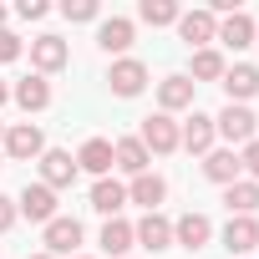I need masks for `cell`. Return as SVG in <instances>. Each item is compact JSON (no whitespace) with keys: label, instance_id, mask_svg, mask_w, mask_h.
<instances>
[{"label":"cell","instance_id":"obj_18","mask_svg":"<svg viewBox=\"0 0 259 259\" xmlns=\"http://www.w3.org/2000/svg\"><path fill=\"white\" fill-rule=\"evenodd\" d=\"M213 41H224L229 51H244V46H254V21H249L244 11H234V16L219 21V36H213Z\"/></svg>","mask_w":259,"mask_h":259},{"label":"cell","instance_id":"obj_20","mask_svg":"<svg viewBox=\"0 0 259 259\" xmlns=\"http://www.w3.org/2000/svg\"><path fill=\"white\" fill-rule=\"evenodd\" d=\"M224 249H229V254L259 249V219H229V224H224Z\"/></svg>","mask_w":259,"mask_h":259},{"label":"cell","instance_id":"obj_10","mask_svg":"<svg viewBox=\"0 0 259 259\" xmlns=\"http://www.w3.org/2000/svg\"><path fill=\"white\" fill-rule=\"evenodd\" d=\"M213 138H219V133H213V117H208V112H193V117L178 127V143H183L188 153H203V158L213 153Z\"/></svg>","mask_w":259,"mask_h":259},{"label":"cell","instance_id":"obj_8","mask_svg":"<svg viewBox=\"0 0 259 259\" xmlns=\"http://www.w3.org/2000/svg\"><path fill=\"white\" fill-rule=\"evenodd\" d=\"M31 61H36V76H51V71H61L71 61V51H66L61 36H36L31 41Z\"/></svg>","mask_w":259,"mask_h":259},{"label":"cell","instance_id":"obj_7","mask_svg":"<svg viewBox=\"0 0 259 259\" xmlns=\"http://www.w3.org/2000/svg\"><path fill=\"white\" fill-rule=\"evenodd\" d=\"M107 87H112L117 97H138V92L148 87V66H143V61H133V56H122V61H112Z\"/></svg>","mask_w":259,"mask_h":259},{"label":"cell","instance_id":"obj_22","mask_svg":"<svg viewBox=\"0 0 259 259\" xmlns=\"http://www.w3.org/2000/svg\"><path fill=\"white\" fill-rule=\"evenodd\" d=\"M97 46H102L107 56H122L127 46H133V21H122V16L102 21V26H97Z\"/></svg>","mask_w":259,"mask_h":259},{"label":"cell","instance_id":"obj_27","mask_svg":"<svg viewBox=\"0 0 259 259\" xmlns=\"http://www.w3.org/2000/svg\"><path fill=\"white\" fill-rule=\"evenodd\" d=\"M138 16L148 21V26H178V6H173V0H143V6H138Z\"/></svg>","mask_w":259,"mask_h":259},{"label":"cell","instance_id":"obj_2","mask_svg":"<svg viewBox=\"0 0 259 259\" xmlns=\"http://www.w3.org/2000/svg\"><path fill=\"white\" fill-rule=\"evenodd\" d=\"M138 143L148 148V153H158V158H168V153H178L183 143H178V122L168 117V112H153V117H143V133H138Z\"/></svg>","mask_w":259,"mask_h":259},{"label":"cell","instance_id":"obj_23","mask_svg":"<svg viewBox=\"0 0 259 259\" xmlns=\"http://www.w3.org/2000/svg\"><path fill=\"white\" fill-rule=\"evenodd\" d=\"M11 97H16L26 112H46V107H51V81H46V76H26V81L11 87Z\"/></svg>","mask_w":259,"mask_h":259},{"label":"cell","instance_id":"obj_30","mask_svg":"<svg viewBox=\"0 0 259 259\" xmlns=\"http://www.w3.org/2000/svg\"><path fill=\"white\" fill-rule=\"evenodd\" d=\"M21 56V36L16 31H0V61H16Z\"/></svg>","mask_w":259,"mask_h":259},{"label":"cell","instance_id":"obj_32","mask_svg":"<svg viewBox=\"0 0 259 259\" xmlns=\"http://www.w3.org/2000/svg\"><path fill=\"white\" fill-rule=\"evenodd\" d=\"M16 11H21L26 21H41V16H46L51 6H46V0H21V6H16Z\"/></svg>","mask_w":259,"mask_h":259},{"label":"cell","instance_id":"obj_17","mask_svg":"<svg viewBox=\"0 0 259 259\" xmlns=\"http://www.w3.org/2000/svg\"><path fill=\"white\" fill-rule=\"evenodd\" d=\"M92 208H97L102 219H117V213L127 208V188H122L117 178H97V183H92Z\"/></svg>","mask_w":259,"mask_h":259},{"label":"cell","instance_id":"obj_31","mask_svg":"<svg viewBox=\"0 0 259 259\" xmlns=\"http://www.w3.org/2000/svg\"><path fill=\"white\" fill-rule=\"evenodd\" d=\"M16 198H6V193H0V234H6V229H16Z\"/></svg>","mask_w":259,"mask_h":259},{"label":"cell","instance_id":"obj_38","mask_svg":"<svg viewBox=\"0 0 259 259\" xmlns=\"http://www.w3.org/2000/svg\"><path fill=\"white\" fill-rule=\"evenodd\" d=\"M71 259H87V254H71Z\"/></svg>","mask_w":259,"mask_h":259},{"label":"cell","instance_id":"obj_25","mask_svg":"<svg viewBox=\"0 0 259 259\" xmlns=\"http://www.w3.org/2000/svg\"><path fill=\"white\" fill-rule=\"evenodd\" d=\"M224 71H229L224 56H219L213 46H203V51H193V76H188V81H193V87H198V81H224Z\"/></svg>","mask_w":259,"mask_h":259},{"label":"cell","instance_id":"obj_3","mask_svg":"<svg viewBox=\"0 0 259 259\" xmlns=\"http://www.w3.org/2000/svg\"><path fill=\"white\" fill-rule=\"evenodd\" d=\"M41 153H46V138H41V127H36V122H16L11 133H6V158L31 163V158H41Z\"/></svg>","mask_w":259,"mask_h":259},{"label":"cell","instance_id":"obj_6","mask_svg":"<svg viewBox=\"0 0 259 259\" xmlns=\"http://www.w3.org/2000/svg\"><path fill=\"white\" fill-rule=\"evenodd\" d=\"M41 244H46V254H51V259H56V254H66V259H71V254H76V244H81V224H76V219H66V213H56V219L46 224V239H41Z\"/></svg>","mask_w":259,"mask_h":259},{"label":"cell","instance_id":"obj_16","mask_svg":"<svg viewBox=\"0 0 259 259\" xmlns=\"http://www.w3.org/2000/svg\"><path fill=\"white\" fill-rule=\"evenodd\" d=\"M239 173H244V168H239V153H234V148H213V153L203 158V178H208V183H224V188H229V183H239Z\"/></svg>","mask_w":259,"mask_h":259},{"label":"cell","instance_id":"obj_14","mask_svg":"<svg viewBox=\"0 0 259 259\" xmlns=\"http://www.w3.org/2000/svg\"><path fill=\"white\" fill-rule=\"evenodd\" d=\"M148 163H153V153H148L138 138H117V143H112V168H122L127 178L148 173Z\"/></svg>","mask_w":259,"mask_h":259},{"label":"cell","instance_id":"obj_1","mask_svg":"<svg viewBox=\"0 0 259 259\" xmlns=\"http://www.w3.org/2000/svg\"><path fill=\"white\" fill-rule=\"evenodd\" d=\"M213 133H219L229 148H249V143H254V133H259V117H254L249 107H234V102H229V107L213 117Z\"/></svg>","mask_w":259,"mask_h":259},{"label":"cell","instance_id":"obj_26","mask_svg":"<svg viewBox=\"0 0 259 259\" xmlns=\"http://www.w3.org/2000/svg\"><path fill=\"white\" fill-rule=\"evenodd\" d=\"M102 249L122 259L127 249H133V224H127V219H107V224H102Z\"/></svg>","mask_w":259,"mask_h":259},{"label":"cell","instance_id":"obj_12","mask_svg":"<svg viewBox=\"0 0 259 259\" xmlns=\"http://www.w3.org/2000/svg\"><path fill=\"white\" fill-rule=\"evenodd\" d=\"M208 239H213V224H208V213H183V219L173 224V244H183L188 254H198Z\"/></svg>","mask_w":259,"mask_h":259},{"label":"cell","instance_id":"obj_19","mask_svg":"<svg viewBox=\"0 0 259 259\" xmlns=\"http://www.w3.org/2000/svg\"><path fill=\"white\" fill-rule=\"evenodd\" d=\"M158 107L173 117V112H183V107H193V81L188 76H163L158 81Z\"/></svg>","mask_w":259,"mask_h":259},{"label":"cell","instance_id":"obj_37","mask_svg":"<svg viewBox=\"0 0 259 259\" xmlns=\"http://www.w3.org/2000/svg\"><path fill=\"white\" fill-rule=\"evenodd\" d=\"M0 143H6V127H0Z\"/></svg>","mask_w":259,"mask_h":259},{"label":"cell","instance_id":"obj_13","mask_svg":"<svg viewBox=\"0 0 259 259\" xmlns=\"http://www.w3.org/2000/svg\"><path fill=\"white\" fill-rule=\"evenodd\" d=\"M224 92H229L234 107H244L249 97H259V66H249V61L229 66V71H224Z\"/></svg>","mask_w":259,"mask_h":259},{"label":"cell","instance_id":"obj_39","mask_svg":"<svg viewBox=\"0 0 259 259\" xmlns=\"http://www.w3.org/2000/svg\"><path fill=\"white\" fill-rule=\"evenodd\" d=\"M0 168H6V163H0Z\"/></svg>","mask_w":259,"mask_h":259},{"label":"cell","instance_id":"obj_29","mask_svg":"<svg viewBox=\"0 0 259 259\" xmlns=\"http://www.w3.org/2000/svg\"><path fill=\"white\" fill-rule=\"evenodd\" d=\"M239 168L249 173V183H259V138H254V143H249V148L239 153Z\"/></svg>","mask_w":259,"mask_h":259},{"label":"cell","instance_id":"obj_9","mask_svg":"<svg viewBox=\"0 0 259 259\" xmlns=\"http://www.w3.org/2000/svg\"><path fill=\"white\" fill-rule=\"evenodd\" d=\"M133 244H143V249L163 254V249L173 244V224H168L163 213H143V219L133 224Z\"/></svg>","mask_w":259,"mask_h":259},{"label":"cell","instance_id":"obj_15","mask_svg":"<svg viewBox=\"0 0 259 259\" xmlns=\"http://www.w3.org/2000/svg\"><path fill=\"white\" fill-rule=\"evenodd\" d=\"M168 198V183L158 173H138L133 183H127V203H143L148 213H158V203Z\"/></svg>","mask_w":259,"mask_h":259},{"label":"cell","instance_id":"obj_36","mask_svg":"<svg viewBox=\"0 0 259 259\" xmlns=\"http://www.w3.org/2000/svg\"><path fill=\"white\" fill-rule=\"evenodd\" d=\"M254 46H259V26H254Z\"/></svg>","mask_w":259,"mask_h":259},{"label":"cell","instance_id":"obj_11","mask_svg":"<svg viewBox=\"0 0 259 259\" xmlns=\"http://www.w3.org/2000/svg\"><path fill=\"white\" fill-rule=\"evenodd\" d=\"M178 36L203 51V46L219 36V16H208V11H183V16H178Z\"/></svg>","mask_w":259,"mask_h":259},{"label":"cell","instance_id":"obj_33","mask_svg":"<svg viewBox=\"0 0 259 259\" xmlns=\"http://www.w3.org/2000/svg\"><path fill=\"white\" fill-rule=\"evenodd\" d=\"M6 102H11V87H6V81H0V107H6Z\"/></svg>","mask_w":259,"mask_h":259},{"label":"cell","instance_id":"obj_24","mask_svg":"<svg viewBox=\"0 0 259 259\" xmlns=\"http://www.w3.org/2000/svg\"><path fill=\"white\" fill-rule=\"evenodd\" d=\"M76 168H87L92 178H107V173H112V143H107V138H92V143H81V153H76Z\"/></svg>","mask_w":259,"mask_h":259},{"label":"cell","instance_id":"obj_35","mask_svg":"<svg viewBox=\"0 0 259 259\" xmlns=\"http://www.w3.org/2000/svg\"><path fill=\"white\" fill-rule=\"evenodd\" d=\"M31 259H51V254H46V249H41V254H31Z\"/></svg>","mask_w":259,"mask_h":259},{"label":"cell","instance_id":"obj_28","mask_svg":"<svg viewBox=\"0 0 259 259\" xmlns=\"http://www.w3.org/2000/svg\"><path fill=\"white\" fill-rule=\"evenodd\" d=\"M61 16L66 21H97V0H66Z\"/></svg>","mask_w":259,"mask_h":259},{"label":"cell","instance_id":"obj_5","mask_svg":"<svg viewBox=\"0 0 259 259\" xmlns=\"http://www.w3.org/2000/svg\"><path fill=\"white\" fill-rule=\"evenodd\" d=\"M41 183L56 193V188H71L76 183V158L71 153H61V148H46L41 153Z\"/></svg>","mask_w":259,"mask_h":259},{"label":"cell","instance_id":"obj_4","mask_svg":"<svg viewBox=\"0 0 259 259\" xmlns=\"http://www.w3.org/2000/svg\"><path fill=\"white\" fill-rule=\"evenodd\" d=\"M16 213H26L31 224H51V219H56V193H51L46 183H26L21 198H16Z\"/></svg>","mask_w":259,"mask_h":259},{"label":"cell","instance_id":"obj_21","mask_svg":"<svg viewBox=\"0 0 259 259\" xmlns=\"http://www.w3.org/2000/svg\"><path fill=\"white\" fill-rule=\"evenodd\" d=\"M224 203H229V219H254V208H259V183H249V178L229 183V188H224Z\"/></svg>","mask_w":259,"mask_h":259},{"label":"cell","instance_id":"obj_34","mask_svg":"<svg viewBox=\"0 0 259 259\" xmlns=\"http://www.w3.org/2000/svg\"><path fill=\"white\" fill-rule=\"evenodd\" d=\"M0 31H6V6H0Z\"/></svg>","mask_w":259,"mask_h":259}]
</instances>
